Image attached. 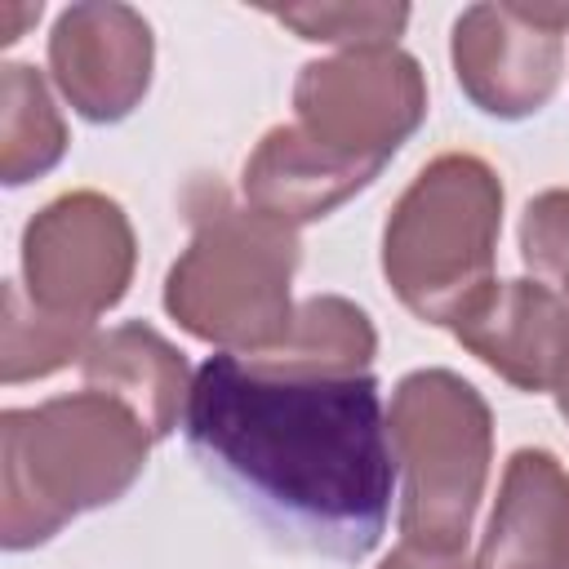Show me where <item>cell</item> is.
Instances as JSON below:
<instances>
[{"label":"cell","instance_id":"cell-9","mask_svg":"<svg viewBox=\"0 0 569 569\" xmlns=\"http://www.w3.org/2000/svg\"><path fill=\"white\" fill-rule=\"evenodd\" d=\"M49 67L84 120H124L151 84V27L129 4H71L49 36Z\"/></svg>","mask_w":569,"mask_h":569},{"label":"cell","instance_id":"cell-16","mask_svg":"<svg viewBox=\"0 0 569 569\" xmlns=\"http://www.w3.org/2000/svg\"><path fill=\"white\" fill-rule=\"evenodd\" d=\"M93 342V325L89 320H71V316H53L44 307L31 302V293L9 280L4 284V347H0V378L27 382V378H44L71 360H84Z\"/></svg>","mask_w":569,"mask_h":569},{"label":"cell","instance_id":"cell-4","mask_svg":"<svg viewBox=\"0 0 569 569\" xmlns=\"http://www.w3.org/2000/svg\"><path fill=\"white\" fill-rule=\"evenodd\" d=\"M502 182L480 156L431 160L396 200L382 231V271L427 325H445L493 284Z\"/></svg>","mask_w":569,"mask_h":569},{"label":"cell","instance_id":"cell-21","mask_svg":"<svg viewBox=\"0 0 569 569\" xmlns=\"http://www.w3.org/2000/svg\"><path fill=\"white\" fill-rule=\"evenodd\" d=\"M556 405H560V413L569 418V356H565V365H560V373H556Z\"/></svg>","mask_w":569,"mask_h":569},{"label":"cell","instance_id":"cell-10","mask_svg":"<svg viewBox=\"0 0 569 569\" xmlns=\"http://www.w3.org/2000/svg\"><path fill=\"white\" fill-rule=\"evenodd\" d=\"M449 329L520 391H551L569 356V302L542 280H493L449 320Z\"/></svg>","mask_w":569,"mask_h":569},{"label":"cell","instance_id":"cell-19","mask_svg":"<svg viewBox=\"0 0 569 569\" xmlns=\"http://www.w3.org/2000/svg\"><path fill=\"white\" fill-rule=\"evenodd\" d=\"M378 569H476V565L467 560V551H427V547L400 542Z\"/></svg>","mask_w":569,"mask_h":569},{"label":"cell","instance_id":"cell-7","mask_svg":"<svg viewBox=\"0 0 569 569\" xmlns=\"http://www.w3.org/2000/svg\"><path fill=\"white\" fill-rule=\"evenodd\" d=\"M133 276V227L102 191H67L22 231V289L36 307L71 320L116 307Z\"/></svg>","mask_w":569,"mask_h":569},{"label":"cell","instance_id":"cell-2","mask_svg":"<svg viewBox=\"0 0 569 569\" xmlns=\"http://www.w3.org/2000/svg\"><path fill=\"white\" fill-rule=\"evenodd\" d=\"M151 431L102 391L58 396L0 418V538L9 551L53 538L71 516L107 507L142 476Z\"/></svg>","mask_w":569,"mask_h":569},{"label":"cell","instance_id":"cell-8","mask_svg":"<svg viewBox=\"0 0 569 569\" xmlns=\"http://www.w3.org/2000/svg\"><path fill=\"white\" fill-rule=\"evenodd\" d=\"M565 31L569 4H471L453 22V76L485 116H533L560 84Z\"/></svg>","mask_w":569,"mask_h":569},{"label":"cell","instance_id":"cell-13","mask_svg":"<svg viewBox=\"0 0 569 569\" xmlns=\"http://www.w3.org/2000/svg\"><path fill=\"white\" fill-rule=\"evenodd\" d=\"M80 365H84V387L133 409L151 431V440H164L187 413V396H191L187 360L142 320L98 333Z\"/></svg>","mask_w":569,"mask_h":569},{"label":"cell","instance_id":"cell-5","mask_svg":"<svg viewBox=\"0 0 569 569\" xmlns=\"http://www.w3.org/2000/svg\"><path fill=\"white\" fill-rule=\"evenodd\" d=\"M387 440L400 476L405 542L467 551L493 449L485 396L449 369H418L391 396Z\"/></svg>","mask_w":569,"mask_h":569},{"label":"cell","instance_id":"cell-17","mask_svg":"<svg viewBox=\"0 0 569 569\" xmlns=\"http://www.w3.org/2000/svg\"><path fill=\"white\" fill-rule=\"evenodd\" d=\"M276 22L293 27L302 40L342 44V49H387L409 22L405 4H302L271 9Z\"/></svg>","mask_w":569,"mask_h":569},{"label":"cell","instance_id":"cell-20","mask_svg":"<svg viewBox=\"0 0 569 569\" xmlns=\"http://www.w3.org/2000/svg\"><path fill=\"white\" fill-rule=\"evenodd\" d=\"M4 18H9V27L0 31V40H4V44H13V40H18V31H22V22H27V18H40V4H31V9H13V4H4Z\"/></svg>","mask_w":569,"mask_h":569},{"label":"cell","instance_id":"cell-14","mask_svg":"<svg viewBox=\"0 0 569 569\" xmlns=\"http://www.w3.org/2000/svg\"><path fill=\"white\" fill-rule=\"evenodd\" d=\"M373 351H378V333L369 316L338 293H316L293 311V329L284 333L280 347L244 360L316 369V373H369Z\"/></svg>","mask_w":569,"mask_h":569},{"label":"cell","instance_id":"cell-12","mask_svg":"<svg viewBox=\"0 0 569 569\" xmlns=\"http://www.w3.org/2000/svg\"><path fill=\"white\" fill-rule=\"evenodd\" d=\"M378 178L373 164L316 147L298 124H276L244 160V200L289 227L316 222Z\"/></svg>","mask_w":569,"mask_h":569},{"label":"cell","instance_id":"cell-11","mask_svg":"<svg viewBox=\"0 0 569 569\" xmlns=\"http://www.w3.org/2000/svg\"><path fill=\"white\" fill-rule=\"evenodd\" d=\"M476 569H569V476L551 449H516Z\"/></svg>","mask_w":569,"mask_h":569},{"label":"cell","instance_id":"cell-18","mask_svg":"<svg viewBox=\"0 0 569 569\" xmlns=\"http://www.w3.org/2000/svg\"><path fill=\"white\" fill-rule=\"evenodd\" d=\"M520 258L533 280L560 289L569 280V191H542L520 222Z\"/></svg>","mask_w":569,"mask_h":569},{"label":"cell","instance_id":"cell-1","mask_svg":"<svg viewBox=\"0 0 569 569\" xmlns=\"http://www.w3.org/2000/svg\"><path fill=\"white\" fill-rule=\"evenodd\" d=\"M191 458L280 542L333 560L378 547L396 458L373 373L209 356L182 413Z\"/></svg>","mask_w":569,"mask_h":569},{"label":"cell","instance_id":"cell-22","mask_svg":"<svg viewBox=\"0 0 569 569\" xmlns=\"http://www.w3.org/2000/svg\"><path fill=\"white\" fill-rule=\"evenodd\" d=\"M556 293H560V298H565V302H569V280H565V284H560V289H556Z\"/></svg>","mask_w":569,"mask_h":569},{"label":"cell","instance_id":"cell-3","mask_svg":"<svg viewBox=\"0 0 569 569\" xmlns=\"http://www.w3.org/2000/svg\"><path fill=\"white\" fill-rule=\"evenodd\" d=\"M191 244L164 280L169 316L231 351L258 356L293 329L289 280L298 267V231L253 204H236L222 187H191Z\"/></svg>","mask_w":569,"mask_h":569},{"label":"cell","instance_id":"cell-6","mask_svg":"<svg viewBox=\"0 0 569 569\" xmlns=\"http://www.w3.org/2000/svg\"><path fill=\"white\" fill-rule=\"evenodd\" d=\"M298 129L356 164L382 169L396 147L427 116V80L409 53L387 49H342L338 58L307 62L293 84Z\"/></svg>","mask_w":569,"mask_h":569},{"label":"cell","instance_id":"cell-15","mask_svg":"<svg viewBox=\"0 0 569 569\" xmlns=\"http://www.w3.org/2000/svg\"><path fill=\"white\" fill-rule=\"evenodd\" d=\"M67 151L62 116L36 67L9 62L0 76V173L9 187H22L53 169Z\"/></svg>","mask_w":569,"mask_h":569}]
</instances>
